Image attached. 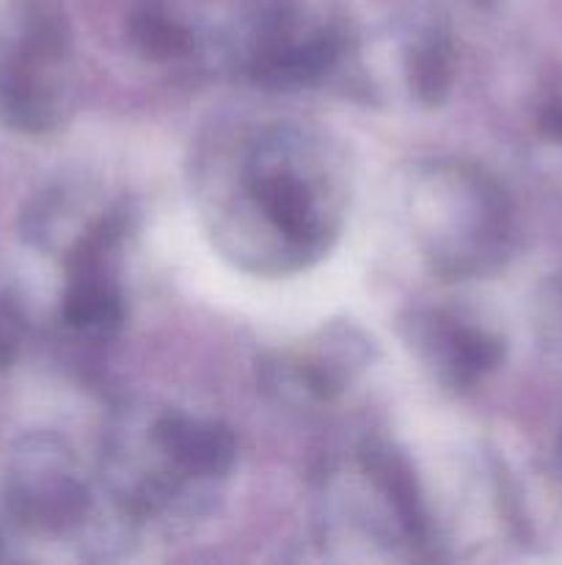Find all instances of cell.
I'll return each instance as SVG.
<instances>
[{
    "instance_id": "cell-1",
    "label": "cell",
    "mask_w": 562,
    "mask_h": 565,
    "mask_svg": "<svg viewBox=\"0 0 562 565\" xmlns=\"http://www.w3.org/2000/svg\"><path fill=\"white\" fill-rule=\"evenodd\" d=\"M246 193L292 257H317L336 232V210L317 174V152L295 130H270L248 152Z\"/></svg>"
},
{
    "instance_id": "cell-2",
    "label": "cell",
    "mask_w": 562,
    "mask_h": 565,
    "mask_svg": "<svg viewBox=\"0 0 562 565\" xmlns=\"http://www.w3.org/2000/svg\"><path fill=\"white\" fill-rule=\"evenodd\" d=\"M9 497L22 522L44 530L69 527L88 511V491L72 452L53 436L31 441L25 467L11 478Z\"/></svg>"
},
{
    "instance_id": "cell-3",
    "label": "cell",
    "mask_w": 562,
    "mask_h": 565,
    "mask_svg": "<svg viewBox=\"0 0 562 565\" xmlns=\"http://www.w3.org/2000/svg\"><path fill=\"white\" fill-rule=\"evenodd\" d=\"M411 342L452 390H468L505 359V342L499 337L441 315H417L411 323Z\"/></svg>"
},
{
    "instance_id": "cell-4",
    "label": "cell",
    "mask_w": 562,
    "mask_h": 565,
    "mask_svg": "<svg viewBox=\"0 0 562 565\" xmlns=\"http://www.w3.org/2000/svg\"><path fill=\"white\" fill-rule=\"evenodd\" d=\"M149 441L185 480H220L237 461V441L229 428L182 412L160 414L149 428Z\"/></svg>"
},
{
    "instance_id": "cell-5",
    "label": "cell",
    "mask_w": 562,
    "mask_h": 565,
    "mask_svg": "<svg viewBox=\"0 0 562 565\" xmlns=\"http://www.w3.org/2000/svg\"><path fill=\"white\" fill-rule=\"evenodd\" d=\"M342 42L336 33L317 31L298 39L284 22L270 25L251 53V77L268 88H303L323 81L336 66Z\"/></svg>"
},
{
    "instance_id": "cell-6",
    "label": "cell",
    "mask_w": 562,
    "mask_h": 565,
    "mask_svg": "<svg viewBox=\"0 0 562 565\" xmlns=\"http://www.w3.org/2000/svg\"><path fill=\"white\" fill-rule=\"evenodd\" d=\"M361 463L372 483L378 486L380 494L389 500L402 533L408 535L411 544L419 550L430 546V519L424 511V500L419 494L417 478L402 452H397L391 445L383 441H369L361 447Z\"/></svg>"
},
{
    "instance_id": "cell-7",
    "label": "cell",
    "mask_w": 562,
    "mask_h": 565,
    "mask_svg": "<svg viewBox=\"0 0 562 565\" xmlns=\"http://www.w3.org/2000/svg\"><path fill=\"white\" fill-rule=\"evenodd\" d=\"M61 315H64L69 329L97 337V340L119 334L127 320L125 298H121L114 276L94 274L69 276Z\"/></svg>"
},
{
    "instance_id": "cell-8",
    "label": "cell",
    "mask_w": 562,
    "mask_h": 565,
    "mask_svg": "<svg viewBox=\"0 0 562 565\" xmlns=\"http://www.w3.org/2000/svg\"><path fill=\"white\" fill-rule=\"evenodd\" d=\"M455 75V50L441 33L419 39L408 53V81L413 97L422 105H441L452 88Z\"/></svg>"
},
{
    "instance_id": "cell-9",
    "label": "cell",
    "mask_w": 562,
    "mask_h": 565,
    "mask_svg": "<svg viewBox=\"0 0 562 565\" xmlns=\"http://www.w3.org/2000/svg\"><path fill=\"white\" fill-rule=\"evenodd\" d=\"M130 39L152 61L180 58L193 47L191 31L158 9H143L132 14Z\"/></svg>"
},
{
    "instance_id": "cell-10",
    "label": "cell",
    "mask_w": 562,
    "mask_h": 565,
    "mask_svg": "<svg viewBox=\"0 0 562 565\" xmlns=\"http://www.w3.org/2000/svg\"><path fill=\"white\" fill-rule=\"evenodd\" d=\"M22 334H25V318L20 307L6 292H0V370H6L17 359Z\"/></svg>"
},
{
    "instance_id": "cell-11",
    "label": "cell",
    "mask_w": 562,
    "mask_h": 565,
    "mask_svg": "<svg viewBox=\"0 0 562 565\" xmlns=\"http://www.w3.org/2000/svg\"><path fill=\"white\" fill-rule=\"evenodd\" d=\"M538 127L549 141L562 143V97L543 105V110L538 116Z\"/></svg>"
},
{
    "instance_id": "cell-12",
    "label": "cell",
    "mask_w": 562,
    "mask_h": 565,
    "mask_svg": "<svg viewBox=\"0 0 562 565\" xmlns=\"http://www.w3.org/2000/svg\"><path fill=\"white\" fill-rule=\"evenodd\" d=\"M556 320H560V334H562V285L556 287Z\"/></svg>"
},
{
    "instance_id": "cell-13",
    "label": "cell",
    "mask_w": 562,
    "mask_h": 565,
    "mask_svg": "<svg viewBox=\"0 0 562 565\" xmlns=\"http://www.w3.org/2000/svg\"><path fill=\"white\" fill-rule=\"evenodd\" d=\"M477 3H488V0H477Z\"/></svg>"
},
{
    "instance_id": "cell-14",
    "label": "cell",
    "mask_w": 562,
    "mask_h": 565,
    "mask_svg": "<svg viewBox=\"0 0 562 565\" xmlns=\"http://www.w3.org/2000/svg\"><path fill=\"white\" fill-rule=\"evenodd\" d=\"M560 458H562V441H560Z\"/></svg>"
}]
</instances>
